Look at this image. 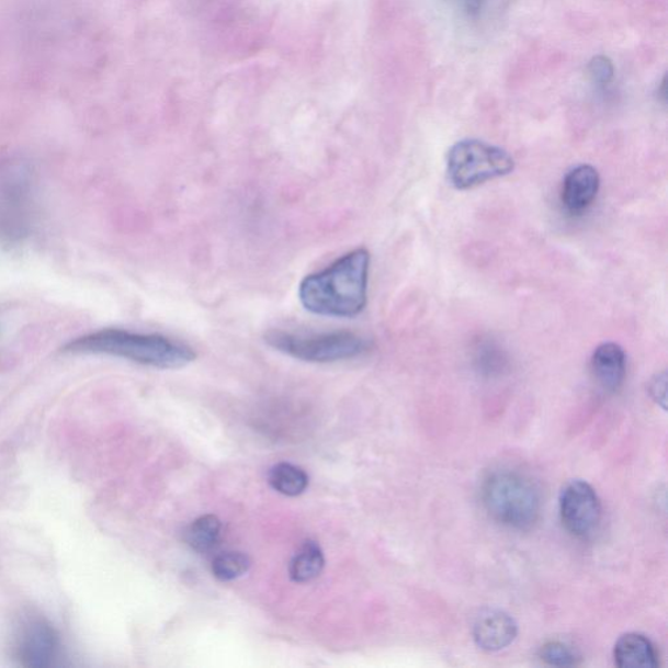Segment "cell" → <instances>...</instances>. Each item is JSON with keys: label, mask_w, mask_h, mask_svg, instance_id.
<instances>
[{"label": "cell", "mask_w": 668, "mask_h": 668, "mask_svg": "<svg viewBox=\"0 0 668 668\" xmlns=\"http://www.w3.org/2000/svg\"><path fill=\"white\" fill-rule=\"evenodd\" d=\"M251 567L250 557L238 551H227L219 554L212 563L213 576L223 582L237 580L247 574Z\"/></svg>", "instance_id": "obj_16"}, {"label": "cell", "mask_w": 668, "mask_h": 668, "mask_svg": "<svg viewBox=\"0 0 668 668\" xmlns=\"http://www.w3.org/2000/svg\"><path fill=\"white\" fill-rule=\"evenodd\" d=\"M15 657L24 667L58 666L61 659V642L58 631L44 619L31 620L20 632Z\"/></svg>", "instance_id": "obj_8"}, {"label": "cell", "mask_w": 668, "mask_h": 668, "mask_svg": "<svg viewBox=\"0 0 668 668\" xmlns=\"http://www.w3.org/2000/svg\"><path fill=\"white\" fill-rule=\"evenodd\" d=\"M324 566L326 557L320 546L314 541H307L291 563L292 580L298 584L313 581L321 575Z\"/></svg>", "instance_id": "obj_14"}, {"label": "cell", "mask_w": 668, "mask_h": 668, "mask_svg": "<svg viewBox=\"0 0 668 668\" xmlns=\"http://www.w3.org/2000/svg\"><path fill=\"white\" fill-rule=\"evenodd\" d=\"M32 176L22 160L10 158L0 165V238L9 242L30 231Z\"/></svg>", "instance_id": "obj_6"}, {"label": "cell", "mask_w": 668, "mask_h": 668, "mask_svg": "<svg viewBox=\"0 0 668 668\" xmlns=\"http://www.w3.org/2000/svg\"><path fill=\"white\" fill-rule=\"evenodd\" d=\"M599 188H601V178L598 170L591 165H580L564 178L563 204L571 215H580L595 203Z\"/></svg>", "instance_id": "obj_10"}, {"label": "cell", "mask_w": 668, "mask_h": 668, "mask_svg": "<svg viewBox=\"0 0 668 668\" xmlns=\"http://www.w3.org/2000/svg\"><path fill=\"white\" fill-rule=\"evenodd\" d=\"M589 73L599 86H605L614 78V66L609 58L596 57L590 61Z\"/></svg>", "instance_id": "obj_18"}, {"label": "cell", "mask_w": 668, "mask_h": 668, "mask_svg": "<svg viewBox=\"0 0 668 668\" xmlns=\"http://www.w3.org/2000/svg\"><path fill=\"white\" fill-rule=\"evenodd\" d=\"M264 340L274 350L308 363H336L355 360L370 353L372 341L361 335L341 330L330 333H292L273 329Z\"/></svg>", "instance_id": "obj_4"}, {"label": "cell", "mask_w": 668, "mask_h": 668, "mask_svg": "<svg viewBox=\"0 0 668 668\" xmlns=\"http://www.w3.org/2000/svg\"><path fill=\"white\" fill-rule=\"evenodd\" d=\"M513 170L514 160L507 150L482 140H461L448 151V179L461 191L509 176Z\"/></svg>", "instance_id": "obj_5"}, {"label": "cell", "mask_w": 668, "mask_h": 668, "mask_svg": "<svg viewBox=\"0 0 668 668\" xmlns=\"http://www.w3.org/2000/svg\"><path fill=\"white\" fill-rule=\"evenodd\" d=\"M270 484L275 491L291 496H299L307 490L309 479L305 471L301 467L281 463L273 466L270 473Z\"/></svg>", "instance_id": "obj_15"}, {"label": "cell", "mask_w": 668, "mask_h": 668, "mask_svg": "<svg viewBox=\"0 0 668 668\" xmlns=\"http://www.w3.org/2000/svg\"><path fill=\"white\" fill-rule=\"evenodd\" d=\"M223 523L215 514L200 516L185 529L184 541L196 553H210L222 540Z\"/></svg>", "instance_id": "obj_13"}, {"label": "cell", "mask_w": 668, "mask_h": 668, "mask_svg": "<svg viewBox=\"0 0 668 668\" xmlns=\"http://www.w3.org/2000/svg\"><path fill=\"white\" fill-rule=\"evenodd\" d=\"M543 663L555 667H574L580 665L581 657L574 647L562 642H548L540 649Z\"/></svg>", "instance_id": "obj_17"}, {"label": "cell", "mask_w": 668, "mask_h": 668, "mask_svg": "<svg viewBox=\"0 0 668 668\" xmlns=\"http://www.w3.org/2000/svg\"><path fill=\"white\" fill-rule=\"evenodd\" d=\"M482 500L488 514L508 528L527 530L540 519V492L520 473L499 471L488 475L482 486Z\"/></svg>", "instance_id": "obj_3"}, {"label": "cell", "mask_w": 668, "mask_h": 668, "mask_svg": "<svg viewBox=\"0 0 668 668\" xmlns=\"http://www.w3.org/2000/svg\"><path fill=\"white\" fill-rule=\"evenodd\" d=\"M473 636L479 649L499 652L518 637V624L505 611L486 610L475 620Z\"/></svg>", "instance_id": "obj_9"}, {"label": "cell", "mask_w": 668, "mask_h": 668, "mask_svg": "<svg viewBox=\"0 0 668 668\" xmlns=\"http://www.w3.org/2000/svg\"><path fill=\"white\" fill-rule=\"evenodd\" d=\"M559 511L563 527L576 539H589L601 525V500L588 482L570 480L563 487Z\"/></svg>", "instance_id": "obj_7"}, {"label": "cell", "mask_w": 668, "mask_h": 668, "mask_svg": "<svg viewBox=\"0 0 668 668\" xmlns=\"http://www.w3.org/2000/svg\"><path fill=\"white\" fill-rule=\"evenodd\" d=\"M591 372L597 384L609 394H615L624 383L626 374L625 351L616 342H604L591 356Z\"/></svg>", "instance_id": "obj_11"}, {"label": "cell", "mask_w": 668, "mask_h": 668, "mask_svg": "<svg viewBox=\"0 0 668 668\" xmlns=\"http://www.w3.org/2000/svg\"><path fill=\"white\" fill-rule=\"evenodd\" d=\"M370 264L366 248H356L326 270L307 275L299 285L302 306L328 318H355L367 305Z\"/></svg>", "instance_id": "obj_1"}, {"label": "cell", "mask_w": 668, "mask_h": 668, "mask_svg": "<svg viewBox=\"0 0 668 668\" xmlns=\"http://www.w3.org/2000/svg\"><path fill=\"white\" fill-rule=\"evenodd\" d=\"M614 659L622 668H656L659 665L656 646L639 633H626L618 639Z\"/></svg>", "instance_id": "obj_12"}, {"label": "cell", "mask_w": 668, "mask_h": 668, "mask_svg": "<svg viewBox=\"0 0 668 668\" xmlns=\"http://www.w3.org/2000/svg\"><path fill=\"white\" fill-rule=\"evenodd\" d=\"M66 353L101 354L131 361L143 366L177 370L196 360V351L188 343L160 333H137L107 328L78 337L67 343Z\"/></svg>", "instance_id": "obj_2"}, {"label": "cell", "mask_w": 668, "mask_h": 668, "mask_svg": "<svg viewBox=\"0 0 668 668\" xmlns=\"http://www.w3.org/2000/svg\"><path fill=\"white\" fill-rule=\"evenodd\" d=\"M649 394L654 401L658 405L663 406L666 409V398H667V374L666 371L660 372L652 378L649 384Z\"/></svg>", "instance_id": "obj_19"}]
</instances>
